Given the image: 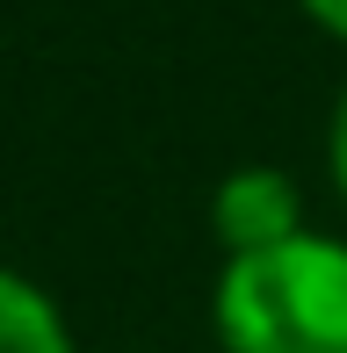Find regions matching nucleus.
<instances>
[{
    "label": "nucleus",
    "instance_id": "obj_5",
    "mask_svg": "<svg viewBox=\"0 0 347 353\" xmlns=\"http://www.w3.org/2000/svg\"><path fill=\"white\" fill-rule=\"evenodd\" d=\"M304 14L326 29V37H340V43H347V0H304Z\"/></svg>",
    "mask_w": 347,
    "mask_h": 353
},
{
    "label": "nucleus",
    "instance_id": "obj_2",
    "mask_svg": "<svg viewBox=\"0 0 347 353\" xmlns=\"http://www.w3.org/2000/svg\"><path fill=\"white\" fill-rule=\"evenodd\" d=\"M210 223H217V245H225L232 260H246V252L304 238V195H297V181L275 173V166H239V173L217 181Z\"/></svg>",
    "mask_w": 347,
    "mask_h": 353
},
{
    "label": "nucleus",
    "instance_id": "obj_1",
    "mask_svg": "<svg viewBox=\"0 0 347 353\" xmlns=\"http://www.w3.org/2000/svg\"><path fill=\"white\" fill-rule=\"evenodd\" d=\"M217 339L225 353H347V245L304 231L225 260Z\"/></svg>",
    "mask_w": 347,
    "mask_h": 353
},
{
    "label": "nucleus",
    "instance_id": "obj_4",
    "mask_svg": "<svg viewBox=\"0 0 347 353\" xmlns=\"http://www.w3.org/2000/svg\"><path fill=\"white\" fill-rule=\"evenodd\" d=\"M326 159H333V181H340V195H347V87H340V101H333V130H326Z\"/></svg>",
    "mask_w": 347,
    "mask_h": 353
},
{
    "label": "nucleus",
    "instance_id": "obj_3",
    "mask_svg": "<svg viewBox=\"0 0 347 353\" xmlns=\"http://www.w3.org/2000/svg\"><path fill=\"white\" fill-rule=\"evenodd\" d=\"M0 353H73L58 303L8 267H0Z\"/></svg>",
    "mask_w": 347,
    "mask_h": 353
}]
</instances>
